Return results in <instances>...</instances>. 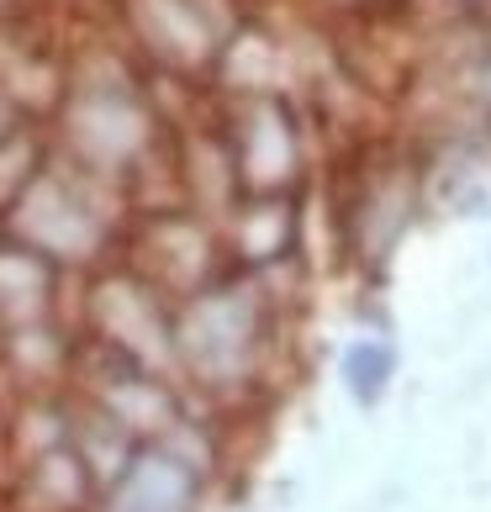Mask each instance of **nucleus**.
I'll return each instance as SVG.
<instances>
[{
  "label": "nucleus",
  "instance_id": "f257e3e1",
  "mask_svg": "<svg viewBox=\"0 0 491 512\" xmlns=\"http://www.w3.org/2000/svg\"><path fill=\"white\" fill-rule=\"evenodd\" d=\"M391 370H396V354L386 344H354L344 354V381L354 391V402H365V407H375L386 396Z\"/></svg>",
  "mask_w": 491,
  "mask_h": 512
}]
</instances>
